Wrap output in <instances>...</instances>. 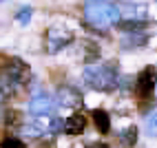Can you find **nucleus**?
<instances>
[{
  "mask_svg": "<svg viewBox=\"0 0 157 148\" xmlns=\"http://www.w3.org/2000/svg\"><path fill=\"white\" fill-rule=\"evenodd\" d=\"M146 42H148V36H144L142 31H131V33H126L122 38V47L124 49H140Z\"/></svg>",
  "mask_w": 157,
  "mask_h": 148,
  "instance_id": "nucleus-9",
  "label": "nucleus"
},
{
  "mask_svg": "<svg viewBox=\"0 0 157 148\" xmlns=\"http://www.w3.org/2000/svg\"><path fill=\"white\" fill-rule=\"evenodd\" d=\"M0 148H27L22 139H18V137H5L2 142H0Z\"/></svg>",
  "mask_w": 157,
  "mask_h": 148,
  "instance_id": "nucleus-14",
  "label": "nucleus"
},
{
  "mask_svg": "<svg viewBox=\"0 0 157 148\" xmlns=\"http://www.w3.org/2000/svg\"><path fill=\"white\" fill-rule=\"evenodd\" d=\"M144 133L148 137H157V108L146 115V120H144Z\"/></svg>",
  "mask_w": 157,
  "mask_h": 148,
  "instance_id": "nucleus-13",
  "label": "nucleus"
},
{
  "mask_svg": "<svg viewBox=\"0 0 157 148\" xmlns=\"http://www.w3.org/2000/svg\"><path fill=\"white\" fill-rule=\"evenodd\" d=\"M29 113L33 117H42V115H51L53 113V97L49 93H36L29 100Z\"/></svg>",
  "mask_w": 157,
  "mask_h": 148,
  "instance_id": "nucleus-4",
  "label": "nucleus"
},
{
  "mask_svg": "<svg viewBox=\"0 0 157 148\" xmlns=\"http://www.w3.org/2000/svg\"><path fill=\"white\" fill-rule=\"evenodd\" d=\"M120 13L124 16V20H146V7L144 5L124 2L120 7Z\"/></svg>",
  "mask_w": 157,
  "mask_h": 148,
  "instance_id": "nucleus-8",
  "label": "nucleus"
},
{
  "mask_svg": "<svg viewBox=\"0 0 157 148\" xmlns=\"http://www.w3.org/2000/svg\"><path fill=\"white\" fill-rule=\"evenodd\" d=\"M86 148H109V144H104V142H91Z\"/></svg>",
  "mask_w": 157,
  "mask_h": 148,
  "instance_id": "nucleus-17",
  "label": "nucleus"
},
{
  "mask_svg": "<svg viewBox=\"0 0 157 148\" xmlns=\"http://www.w3.org/2000/svg\"><path fill=\"white\" fill-rule=\"evenodd\" d=\"M22 131L29 135V137H42L44 133H49V124H44V122H29V124H25L22 126Z\"/></svg>",
  "mask_w": 157,
  "mask_h": 148,
  "instance_id": "nucleus-11",
  "label": "nucleus"
},
{
  "mask_svg": "<svg viewBox=\"0 0 157 148\" xmlns=\"http://www.w3.org/2000/svg\"><path fill=\"white\" fill-rule=\"evenodd\" d=\"M157 86V71L155 66H146L142 69V73L137 75V93L142 97H148Z\"/></svg>",
  "mask_w": 157,
  "mask_h": 148,
  "instance_id": "nucleus-6",
  "label": "nucleus"
},
{
  "mask_svg": "<svg viewBox=\"0 0 157 148\" xmlns=\"http://www.w3.org/2000/svg\"><path fill=\"white\" fill-rule=\"evenodd\" d=\"M56 104L62 108H78L82 106V93L73 86H62L56 93Z\"/></svg>",
  "mask_w": 157,
  "mask_h": 148,
  "instance_id": "nucleus-5",
  "label": "nucleus"
},
{
  "mask_svg": "<svg viewBox=\"0 0 157 148\" xmlns=\"http://www.w3.org/2000/svg\"><path fill=\"white\" fill-rule=\"evenodd\" d=\"M18 122H20V115L13 113V111H9L7 113V126H18Z\"/></svg>",
  "mask_w": 157,
  "mask_h": 148,
  "instance_id": "nucleus-16",
  "label": "nucleus"
},
{
  "mask_svg": "<svg viewBox=\"0 0 157 148\" xmlns=\"http://www.w3.org/2000/svg\"><path fill=\"white\" fill-rule=\"evenodd\" d=\"M71 40H73L71 31L62 29V27H53V29L47 31V51L49 53H58L60 49H64V47L71 44Z\"/></svg>",
  "mask_w": 157,
  "mask_h": 148,
  "instance_id": "nucleus-3",
  "label": "nucleus"
},
{
  "mask_svg": "<svg viewBox=\"0 0 157 148\" xmlns=\"http://www.w3.org/2000/svg\"><path fill=\"white\" fill-rule=\"evenodd\" d=\"M120 142H122V146H126V148L135 146V142H137V126H128L126 131H122L120 133Z\"/></svg>",
  "mask_w": 157,
  "mask_h": 148,
  "instance_id": "nucleus-12",
  "label": "nucleus"
},
{
  "mask_svg": "<svg viewBox=\"0 0 157 148\" xmlns=\"http://www.w3.org/2000/svg\"><path fill=\"white\" fill-rule=\"evenodd\" d=\"M82 80L89 89L93 91H113L120 82V73L115 62H106V64H89L82 73Z\"/></svg>",
  "mask_w": 157,
  "mask_h": 148,
  "instance_id": "nucleus-1",
  "label": "nucleus"
},
{
  "mask_svg": "<svg viewBox=\"0 0 157 148\" xmlns=\"http://www.w3.org/2000/svg\"><path fill=\"white\" fill-rule=\"evenodd\" d=\"M84 128H86V115H82V113L71 115V117L64 122V131L69 135H82Z\"/></svg>",
  "mask_w": 157,
  "mask_h": 148,
  "instance_id": "nucleus-7",
  "label": "nucleus"
},
{
  "mask_svg": "<svg viewBox=\"0 0 157 148\" xmlns=\"http://www.w3.org/2000/svg\"><path fill=\"white\" fill-rule=\"evenodd\" d=\"M84 18L86 22L93 25L95 29H111L120 22V7L106 2V0H89L84 5Z\"/></svg>",
  "mask_w": 157,
  "mask_h": 148,
  "instance_id": "nucleus-2",
  "label": "nucleus"
},
{
  "mask_svg": "<svg viewBox=\"0 0 157 148\" xmlns=\"http://www.w3.org/2000/svg\"><path fill=\"white\" fill-rule=\"evenodd\" d=\"M0 2H5V0H0Z\"/></svg>",
  "mask_w": 157,
  "mask_h": 148,
  "instance_id": "nucleus-18",
  "label": "nucleus"
},
{
  "mask_svg": "<svg viewBox=\"0 0 157 148\" xmlns=\"http://www.w3.org/2000/svg\"><path fill=\"white\" fill-rule=\"evenodd\" d=\"M91 120H93V124H95V128H98L100 133H109V131H111V117H109L106 111L95 108V111L91 113Z\"/></svg>",
  "mask_w": 157,
  "mask_h": 148,
  "instance_id": "nucleus-10",
  "label": "nucleus"
},
{
  "mask_svg": "<svg viewBox=\"0 0 157 148\" xmlns=\"http://www.w3.org/2000/svg\"><path fill=\"white\" fill-rule=\"evenodd\" d=\"M31 13H33V11H31V7H22V9H20V11H18V22L20 25H27L29 22V20H31Z\"/></svg>",
  "mask_w": 157,
  "mask_h": 148,
  "instance_id": "nucleus-15",
  "label": "nucleus"
}]
</instances>
